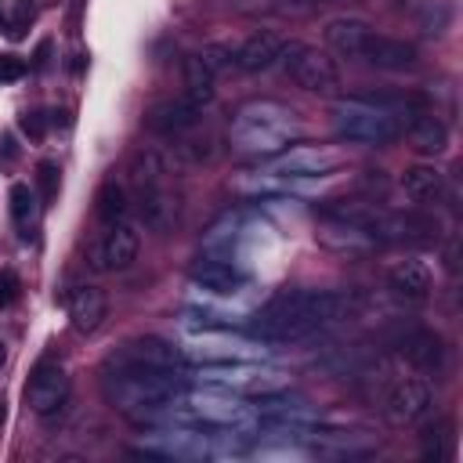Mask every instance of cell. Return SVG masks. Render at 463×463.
<instances>
[{"instance_id":"obj_7","label":"cell","mask_w":463,"mask_h":463,"mask_svg":"<svg viewBox=\"0 0 463 463\" xmlns=\"http://www.w3.org/2000/svg\"><path fill=\"white\" fill-rule=\"evenodd\" d=\"M279 61L286 65V76H289L300 90H307V94L329 98V94L340 90V65H336V58H333L329 51L315 47V43L293 40V43H286V51H282Z\"/></svg>"},{"instance_id":"obj_10","label":"cell","mask_w":463,"mask_h":463,"mask_svg":"<svg viewBox=\"0 0 463 463\" xmlns=\"http://www.w3.org/2000/svg\"><path fill=\"white\" fill-rule=\"evenodd\" d=\"M340 148H326V145H293V148H282L275 156H268V163L260 166L264 174H275V177H322V174H333L340 166Z\"/></svg>"},{"instance_id":"obj_36","label":"cell","mask_w":463,"mask_h":463,"mask_svg":"<svg viewBox=\"0 0 463 463\" xmlns=\"http://www.w3.org/2000/svg\"><path fill=\"white\" fill-rule=\"evenodd\" d=\"M22 130H25L33 141H40L43 130H47V119H43L40 112H25V116H22Z\"/></svg>"},{"instance_id":"obj_8","label":"cell","mask_w":463,"mask_h":463,"mask_svg":"<svg viewBox=\"0 0 463 463\" xmlns=\"http://www.w3.org/2000/svg\"><path fill=\"white\" fill-rule=\"evenodd\" d=\"M137 452L159 459H206L213 456V441L184 423H148V430L137 441Z\"/></svg>"},{"instance_id":"obj_17","label":"cell","mask_w":463,"mask_h":463,"mask_svg":"<svg viewBox=\"0 0 463 463\" xmlns=\"http://www.w3.org/2000/svg\"><path fill=\"white\" fill-rule=\"evenodd\" d=\"M362 61H369V65L380 69V72H409V69L420 65V54H416V47H412L409 40L373 33V36L365 40Z\"/></svg>"},{"instance_id":"obj_33","label":"cell","mask_w":463,"mask_h":463,"mask_svg":"<svg viewBox=\"0 0 463 463\" xmlns=\"http://www.w3.org/2000/svg\"><path fill=\"white\" fill-rule=\"evenodd\" d=\"M307 452L297 445H279V449H257L253 459H304Z\"/></svg>"},{"instance_id":"obj_6","label":"cell","mask_w":463,"mask_h":463,"mask_svg":"<svg viewBox=\"0 0 463 463\" xmlns=\"http://www.w3.org/2000/svg\"><path fill=\"white\" fill-rule=\"evenodd\" d=\"M184 380H195L199 387H224L232 394H271L289 387V373L275 369L268 362H213V365H195L184 373Z\"/></svg>"},{"instance_id":"obj_5","label":"cell","mask_w":463,"mask_h":463,"mask_svg":"<svg viewBox=\"0 0 463 463\" xmlns=\"http://www.w3.org/2000/svg\"><path fill=\"white\" fill-rule=\"evenodd\" d=\"M177 354L192 365H213V362H268L271 347L268 340H250L239 333H228V326H184L181 340L174 344Z\"/></svg>"},{"instance_id":"obj_25","label":"cell","mask_w":463,"mask_h":463,"mask_svg":"<svg viewBox=\"0 0 463 463\" xmlns=\"http://www.w3.org/2000/svg\"><path fill=\"white\" fill-rule=\"evenodd\" d=\"M7 199H11V221H14L18 235H22L25 242L36 239V232H40V213H43V203H40L36 188L25 184V181H14L11 192H7Z\"/></svg>"},{"instance_id":"obj_1","label":"cell","mask_w":463,"mask_h":463,"mask_svg":"<svg viewBox=\"0 0 463 463\" xmlns=\"http://www.w3.org/2000/svg\"><path fill=\"white\" fill-rule=\"evenodd\" d=\"M351 297L340 289H282L264 307L253 311V329L260 340H304L326 326L351 315Z\"/></svg>"},{"instance_id":"obj_30","label":"cell","mask_w":463,"mask_h":463,"mask_svg":"<svg viewBox=\"0 0 463 463\" xmlns=\"http://www.w3.org/2000/svg\"><path fill=\"white\" fill-rule=\"evenodd\" d=\"M195 58H199L213 76H221V72H228V69L235 65V47H232V43H206L203 51H195Z\"/></svg>"},{"instance_id":"obj_12","label":"cell","mask_w":463,"mask_h":463,"mask_svg":"<svg viewBox=\"0 0 463 463\" xmlns=\"http://www.w3.org/2000/svg\"><path fill=\"white\" fill-rule=\"evenodd\" d=\"M134 365H152V369H181L184 358L177 354L174 344L159 340V336H137V340H127L123 347H116L109 358H105V373H116V369H134Z\"/></svg>"},{"instance_id":"obj_35","label":"cell","mask_w":463,"mask_h":463,"mask_svg":"<svg viewBox=\"0 0 463 463\" xmlns=\"http://www.w3.org/2000/svg\"><path fill=\"white\" fill-rule=\"evenodd\" d=\"M25 76V61L22 58H0V87L11 83V80H22Z\"/></svg>"},{"instance_id":"obj_19","label":"cell","mask_w":463,"mask_h":463,"mask_svg":"<svg viewBox=\"0 0 463 463\" xmlns=\"http://www.w3.org/2000/svg\"><path fill=\"white\" fill-rule=\"evenodd\" d=\"M282 51H286V40L275 29H257L235 47V65L246 72H264L282 58Z\"/></svg>"},{"instance_id":"obj_39","label":"cell","mask_w":463,"mask_h":463,"mask_svg":"<svg viewBox=\"0 0 463 463\" xmlns=\"http://www.w3.org/2000/svg\"><path fill=\"white\" fill-rule=\"evenodd\" d=\"M0 427H4V402H0Z\"/></svg>"},{"instance_id":"obj_27","label":"cell","mask_w":463,"mask_h":463,"mask_svg":"<svg viewBox=\"0 0 463 463\" xmlns=\"http://www.w3.org/2000/svg\"><path fill=\"white\" fill-rule=\"evenodd\" d=\"M213 72L195 58V54H188L184 58V98L192 101V105H199V109H206L210 101H213Z\"/></svg>"},{"instance_id":"obj_21","label":"cell","mask_w":463,"mask_h":463,"mask_svg":"<svg viewBox=\"0 0 463 463\" xmlns=\"http://www.w3.org/2000/svg\"><path fill=\"white\" fill-rule=\"evenodd\" d=\"M405 134H409V141H412L416 152L441 156L449 148V123L438 112H430V109H420L416 105L409 112V119H405Z\"/></svg>"},{"instance_id":"obj_32","label":"cell","mask_w":463,"mask_h":463,"mask_svg":"<svg viewBox=\"0 0 463 463\" xmlns=\"http://www.w3.org/2000/svg\"><path fill=\"white\" fill-rule=\"evenodd\" d=\"M449 434H452V423H449V420H441V423L427 427V430H423V456H434V459H441V456H445L441 441H445Z\"/></svg>"},{"instance_id":"obj_29","label":"cell","mask_w":463,"mask_h":463,"mask_svg":"<svg viewBox=\"0 0 463 463\" xmlns=\"http://www.w3.org/2000/svg\"><path fill=\"white\" fill-rule=\"evenodd\" d=\"M416 25H420V33L427 40H441L449 33V25H452V4L449 0H427L420 18H416Z\"/></svg>"},{"instance_id":"obj_9","label":"cell","mask_w":463,"mask_h":463,"mask_svg":"<svg viewBox=\"0 0 463 463\" xmlns=\"http://www.w3.org/2000/svg\"><path fill=\"white\" fill-rule=\"evenodd\" d=\"M434 412V383L423 376L394 380L383 394V420L391 427H416Z\"/></svg>"},{"instance_id":"obj_26","label":"cell","mask_w":463,"mask_h":463,"mask_svg":"<svg viewBox=\"0 0 463 463\" xmlns=\"http://www.w3.org/2000/svg\"><path fill=\"white\" fill-rule=\"evenodd\" d=\"M130 184L134 192H145V188H159V184H170V156L159 152V148H141L134 152L130 159Z\"/></svg>"},{"instance_id":"obj_28","label":"cell","mask_w":463,"mask_h":463,"mask_svg":"<svg viewBox=\"0 0 463 463\" xmlns=\"http://www.w3.org/2000/svg\"><path fill=\"white\" fill-rule=\"evenodd\" d=\"M94 213H98V221H101L105 228H109V224H119V221H127L130 203H127L123 184L105 181V184L98 188V195H94Z\"/></svg>"},{"instance_id":"obj_24","label":"cell","mask_w":463,"mask_h":463,"mask_svg":"<svg viewBox=\"0 0 463 463\" xmlns=\"http://www.w3.org/2000/svg\"><path fill=\"white\" fill-rule=\"evenodd\" d=\"M405 199H412L416 206H427V203H438L445 195V174L434 166V163H416V166H405L402 177H398Z\"/></svg>"},{"instance_id":"obj_34","label":"cell","mask_w":463,"mask_h":463,"mask_svg":"<svg viewBox=\"0 0 463 463\" xmlns=\"http://www.w3.org/2000/svg\"><path fill=\"white\" fill-rule=\"evenodd\" d=\"M14 297H18V275L7 268V271H0V307H7Z\"/></svg>"},{"instance_id":"obj_31","label":"cell","mask_w":463,"mask_h":463,"mask_svg":"<svg viewBox=\"0 0 463 463\" xmlns=\"http://www.w3.org/2000/svg\"><path fill=\"white\" fill-rule=\"evenodd\" d=\"M36 174H40V203L43 206H51L54 203V195H58V163H51V159H43L40 166H36Z\"/></svg>"},{"instance_id":"obj_16","label":"cell","mask_w":463,"mask_h":463,"mask_svg":"<svg viewBox=\"0 0 463 463\" xmlns=\"http://www.w3.org/2000/svg\"><path fill=\"white\" fill-rule=\"evenodd\" d=\"M398 354L420 373H441L445 369V340L434 329H423V326L398 336Z\"/></svg>"},{"instance_id":"obj_15","label":"cell","mask_w":463,"mask_h":463,"mask_svg":"<svg viewBox=\"0 0 463 463\" xmlns=\"http://www.w3.org/2000/svg\"><path fill=\"white\" fill-rule=\"evenodd\" d=\"M137 213H141V224L148 232L166 235L181 221V195L174 192V184L145 188V192H137Z\"/></svg>"},{"instance_id":"obj_38","label":"cell","mask_w":463,"mask_h":463,"mask_svg":"<svg viewBox=\"0 0 463 463\" xmlns=\"http://www.w3.org/2000/svg\"><path fill=\"white\" fill-rule=\"evenodd\" d=\"M7 362V347H4V340H0V365Z\"/></svg>"},{"instance_id":"obj_18","label":"cell","mask_w":463,"mask_h":463,"mask_svg":"<svg viewBox=\"0 0 463 463\" xmlns=\"http://www.w3.org/2000/svg\"><path fill=\"white\" fill-rule=\"evenodd\" d=\"M369 36H373V25H369L365 18H358V14H336V18H329L326 29H322L326 47H329L333 54H340V58H362Z\"/></svg>"},{"instance_id":"obj_37","label":"cell","mask_w":463,"mask_h":463,"mask_svg":"<svg viewBox=\"0 0 463 463\" xmlns=\"http://www.w3.org/2000/svg\"><path fill=\"white\" fill-rule=\"evenodd\" d=\"M18 152H14V141H11V134H4V141H0V159L4 163H11Z\"/></svg>"},{"instance_id":"obj_13","label":"cell","mask_w":463,"mask_h":463,"mask_svg":"<svg viewBox=\"0 0 463 463\" xmlns=\"http://www.w3.org/2000/svg\"><path fill=\"white\" fill-rule=\"evenodd\" d=\"M25 402L36 416H54L69 402V373L58 362H40L25 383Z\"/></svg>"},{"instance_id":"obj_22","label":"cell","mask_w":463,"mask_h":463,"mask_svg":"<svg viewBox=\"0 0 463 463\" xmlns=\"http://www.w3.org/2000/svg\"><path fill=\"white\" fill-rule=\"evenodd\" d=\"M192 282L210 289V293H242L250 286V275L221 257H199V264H192Z\"/></svg>"},{"instance_id":"obj_4","label":"cell","mask_w":463,"mask_h":463,"mask_svg":"<svg viewBox=\"0 0 463 463\" xmlns=\"http://www.w3.org/2000/svg\"><path fill=\"white\" fill-rule=\"evenodd\" d=\"M300 137H304L300 116L275 98H253L239 105L228 127V145L242 156H275Z\"/></svg>"},{"instance_id":"obj_11","label":"cell","mask_w":463,"mask_h":463,"mask_svg":"<svg viewBox=\"0 0 463 463\" xmlns=\"http://www.w3.org/2000/svg\"><path fill=\"white\" fill-rule=\"evenodd\" d=\"M137 250H141L137 224L119 221V224H109V232L90 242L87 264H90V271H127L137 260Z\"/></svg>"},{"instance_id":"obj_3","label":"cell","mask_w":463,"mask_h":463,"mask_svg":"<svg viewBox=\"0 0 463 463\" xmlns=\"http://www.w3.org/2000/svg\"><path fill=\"white\" fill-rule=\"evenodd\" d=\"M416 109L409 98H391V94H354L340 98L333 105V130L347 145H365V148H383L405 134V119Z\"/></svg>"},{"instance_id":"obj_20","label":"cell","mask_w":463,"mask_h":463,"mask_svg":"<svg viewBox=\"0 0 463 463\" xmlns=\"http://www.w3.org/2000/svg\"><path fill=\"white\" fill-rule=\"evenodd\" d=\"M65 311L76 333H94L109 315V300L98 286H72L65 293Z\"/></svg>"},{"instance_id":"obj_23","label":"cell","mask_w":463,"mask_h":463,"mask_svg":"<svg viewBox=\"0 0 463 463\" xmlns=\"http://www.w3.org/2000/svg\"><path fill=\"white\" fill-rule=\"evenodd\" d=\"M387 289L405 304H423L434 289V279L423 260H398L394 268H387Z\"/></svg>"},{"instance_id":"obj_2","label":"cell","mask_w":463,"mask_h":463,"mask_svg":"<svg viewBox=\"0 0 463 463\" xmlns=\"http://www.w3.org/2000/svg\"><path fill=\"white\" fill-rule=\"evenodd\" d=\"M184 383V369L134 365L105 373V398L116 412H123L134 423H163L166 412L181 402Z\"/></svg>"},{"instance_id":"obj_14","label":"cell","mask_w":463,"mask_h":463,"mask_svg":"<svg viewBox=\"0 0 463 463\" xmlns=\"http://www.w3.org/2000/svg\"><path fill=\"white\" fill-rule=\"evenodd\" d=\"M203 119V109L192 105L184 94L181 98H163L148 109L145 116V127L156 134V137H184L192 127H199Z\"/></svg>"}]
</instances>
